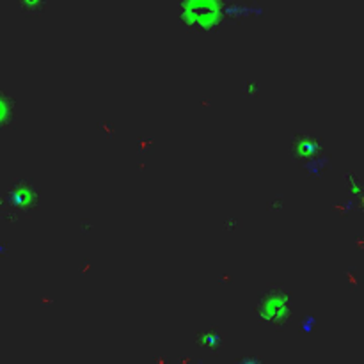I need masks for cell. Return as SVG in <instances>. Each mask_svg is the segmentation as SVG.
Masks as SVG:
<instances>
[{
    "mask_svg": "<svg viewBox=\"0 0 364 364\" xmlns=\"http://www.w3.org/2000/svg\"><path fill=\"white\" fill-rule=\"evenodd\" d=\"M11 112V102H9L8 96L0 93V127H4V124L9 123Z\"/></svg>",
    "mask_w": 364,
    "mask_h": 364,
    "instance_id": "2",
    "label": "cell"
},
{
    "mask_svg": "<svg viewBox=\"0 0 364 364\" xmlns=\"http://www.w3.org/2000/svg\"><path fill=\"white\" fill-rule=\"evenodd\" d=\"M259 313L263 320H266V324H279L288 313V297L283 291H279V288L269 291L259 303Z\"/></svg>",
    "mask_w": 364,
    "mask_h": 364,
    "instance_id": "1",
    "label": "cell"
}]
</instances>
